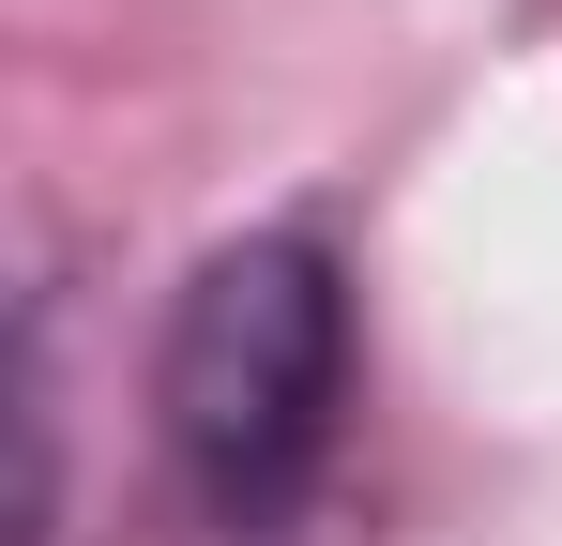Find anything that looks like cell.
Instances as JSON below:
<instances>
[{"label": "cell", "mask_w": 562, "mask_h": 546, "mask_svg": "<svg viewBox=\"0 0 562 546\" xmlns=\"http://www.w3.org/2000/svg\"><path fill=\"white\" fill-rule=\"evenodd\" d=\"M350 379H366V334H350L335 228L319 213L228 228L168 288V334H153V455H168L183 516L213 546L304 532L350 441Z\"/></svg>", "instance_id": "6da1fadb"}]
</instances>
